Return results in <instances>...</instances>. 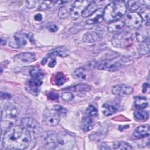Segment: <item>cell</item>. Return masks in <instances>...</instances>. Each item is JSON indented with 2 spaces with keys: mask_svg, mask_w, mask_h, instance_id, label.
I'll return each mask as SVG.
<instances>
[{
  "mask_svg": "<svg viewBox=\"0 0 150 150\" xmlns=\"http://www.w3.org/2000/svg\"><path fill=\"white\" fill-rule=\"evenodd\" d=\"M56 148L61 149H70L75 145V138L63 131H59L56 133Z\"/></svg>",
  "mask_w": 150,
  "mask_h": 150,
  "instance_id": "5b68a950",
  "label": "cell"
},
{
  "mask_svg": "<svg viewBox=\"0 0 150 150\" xmlns=\"http://www.w3.org/2000/svg\"><path fill=\"white\" fill-rule=\"evenodd\" d=\"M47 59H48V57H45V58L42 60V62H41L42 64H43V65L45 64L46 63V62H47Z\"/></svg>",
  "mask_w": 150,
  "mask_h": 150,
  "instance_id": "bcb514c9",
  "label": "cell"
},
{
  "mask_svg": "<svg viewBox=\"0 0 150 150\" xmlns=\"http://www.w3.org/2000/svg\"><path fill=\"white\" fill-rule=\"evenodd\" d=\"M103 20V9L99 8L90 16L89 18L86 21V23L87 25H97L102 22Z\"/></svg>",
  "mask_w": 150,
  "mask_h": 150,
  "instance_id": "9a60e30c",
  "label": "cell"
},
{
  "mask_svg": "<svg viewBox=\"0 0 150 150\" xmlns=\"http://www.w3.org/2000/svg\"><path fill=\"white\" fill-rule=\"evenodd\" d=\"M114 149H132V146L127 142L125 141H118L114 143L112 145Z\"/></svg>",
  "mask_w": 150,
  "mask_h": 150,
  "instance_id": "f1b7e54d",
  "label": "cell"
},
{
  "mask_svg": "<svg viewBox=\"0 0 150 150\" xmlns=\"http://www.w3.org/2000/svg\"><path fill=\"white\" fill-rule=\"evenodd\" d=\"M118 107L113 104L105 103L102 105V112L103 114L106 116H110L114 114L118 111Z\"/></svg>",
  "mask_w": 150,
  "mask_h": 150,
  "instance_id": "ffe728a7",
  "label": "cell"
},
{
  "mask_svg": "<svg viewBox=\"0 0 150 150\" xmlns=\"http://www.w3.org/2000/svg\"><path fill=\"white\" fill-rule=\"evenodd\" d=\"M65 90L72 91H88L90 90V87L86 84H77L67 87Z\"/></svg>",
  "mask_w": 150,
  "mask_h": 150,
  "instance_id": "cb8c5ba5",
  "label": "cell"
},
{
  "mask_svg": "<svg viewBox=\"0 0 150 150\" xmlns=\"http://www.w3.org/2000/svg\"><path fill=\"white\" fill-rule=\"evenodd\" d=\"M127 9V3L124 1H111L103 9L104 20L107 22L117 21L124 15Z\"/></svg>",
  "mask_w": 150,
  "mask_h": 150,
  "instance_id": "7a4b0ae2",
  "label": "cell"
},
{
  "mask_svg": "<svg viewBox=\"0 0 150 150\" xmlns=\"http://www.w3.org/2000/svg\"><path fill=\"white\" fill-rule=\"evenodd\" d=\"M134 104L137 108L142 110L148 106V101L146 98L141 96H137L134 98Z\"/></svg>",
  "mask_w": 150,
  "mask_h": 150,
  "instance_id": "484cf974",
  "label": "cell"
},
{
  "mask_svg": "<svg viewBox=\"0 0 150 150\" xmlns=\"http://www.w3.org/2000/svg\"><path fill=\"white\" fill-rule=\"evenodd\" d=\"M98 5L96 2L91 1V2L88 5V6L85 9L84 11L82 13V16L87 18L91 15L98 9Z\"/></svg>",
  "mask_w": 150,
  "mask_h": 150,
  "instance_id": "44dd1931",
  "label": "cell"
},
{
  "mask_svg": "<svg viewBox=\"0 0 150 150\" xmlns=\"http://www.w3.org/2000/svg\"><path fill=\"white\" fill-rule=\"evenodd\" d=\"M70 52L69 50L63 46H60L57 47L56 48H54L52 49L49 53V56H59L62 57H67L69 55Z\"/></svg>",
  "mask_w": 150,
  "mask_h": 150,
  "instance_id": "e0dca14e",
  "label": "cell"
},
{
  "mask_svg": "<svg viewBox=\"0 0 150 150\" xmlns=\"http://www.w3.org/2000/svg\"><path fill=\"white\" fill-rule=\"evenodd\" d=\"M91 2L89 1L79 0L74 2L70 8V16L73 19H78L84 11L86 7Z\"/></svg>",
  "mask_w": 150,
  "mask_h": 150,
  "instance_id": "52a82bcc",
  "label": "cell"
},
{
  "mask_svg": "<svg viewBox=\"0 0 150 150\" xmlns=\"http://www.w3.org/2000/svg\"><path fill=\"white\" fill-rule=\"evenodd\" d=\"M5 43H6V42L5 41H3V39H2V38H1V45H5Z\"/></svg>",
  "mask_w": 150,
  "mask_h": 150,
  "instance_id": "7dc6e473",
  "label": "cell"
},
{
  "mask_svg": "<svg viewBox=\"0 0 150 150\" xmlns=\"http://www.w3.org/2000/svg\"><path fill=\"white\" fill-rule=\"evenodd\" d=\"M148 88H149V84L148 83H144L142 86V92L146 93Z\"/></svg>",
  "mask_w": 150,
  "mask_h": 150,
  "instance_id": "f6af8a7d",
  "label": "cell"
},
{
  "mask_svg": "<svg viewBox=\"0 0 150 150\" xmlns=\"http://www.w3.org/2000/svg\"><path fill=\"white\" fill-rule=\"evenodd\" d=\"M143 1H131L127 2V8L128 7L129 9L131 11V12H134V11L138 9L141 7L142 5H144Z\"/></svg>",
  "mask_w": 150,
  "mask_h": 150,
  "instance_id": "f546056e",
  "label": "cell"
},
{
  "mask_svg": "<svg viewBox=\"0 0 150 150\" xmlns=\"http://www.w3.org/2000/svg\"><path fill=\"white\" fill-rule=\"evenodd\" d=\"M94 67L97 69L108 71H116L124 67V64L120 61L105 60L97 61L94 63Z\"/></svg>",
  "mask_w": 150,
  "mask_h": 150,
  "instance_id": "8992f818",
  "label": "cell"
},
{
  "mask_svg": "<svg viewBox=\"0 0 150 150\" xmlns=\"http://www.w3.org/2000/svg\"><path fill=\"white\" fill-rule=\"evenodd\" d=\"M134 115L136 119H138L139 120H146L149 117V114L147 111L141 110L135 111Z\"/></svg>",
  "mask_w": 150,
  "mask_h": 150,
  "instance_id": "4dcf8cb0",
  "label": "cell"
},
{
  "mask_svg": "<svg viewBox=\"0 0 150 150\" xmlns=\"http://www.w3.org/2000/svg\"><path fill=\"white\" fill-rule=\"evenodd\" d=\"M53 110H54L60 115H64L67 114V110L64 107L59 105H54Z\"/></svg>",
  "mask_w": 150,
  "mask_h": 150,
  "instance_id": "74e56055",
  "label": "cell"
},
{
  "mask_svg": "<svg viewBox=\"0 0 150 150\" xmlns=\"http://www.w3.org/2000/svg\"><path fill=\"white\" fill-rule=\"evenodd\" d=\"M73 76L74 78L79 80H85L86 79L87 73L86 70L84 67H80L76 69L73 74Z\"/></svg>",
  "mask_w": 150,
  "mask_h": 150,
  "instance_id": "83f0119b",
  "label": "cell"
},
{
  "mask_svg": "<svg viewBox=\"0 0 150 150\" xmlns=\"http://www.w3.org/2000/svg\"><path fill=\"white\" fill-rule=\"evenodd\" d=\"M38 1H26V6L28 8H34L37 4H38Z\"/></svg>",
  "mask_w": 150,
  "mask_h": 150,
  "instance_id": "f35d334b",
  "label": "cell"
},
{
  "mask_svg": "<svg viewBox=\"0 0 150 150\" xmlns=\"http://www.w3.org/2000/svg\"><path fill=\"white\" fill-rule=\"evenodd\" d=\"M99 38L98 34L94 31H89L85 33L83 38V40L85 43H93Z\"/></svg>",
  "mask_w": 150,
  "mask_h": 150,
  "instance_id": "7402d4cb",
  "label": "cell"
},
{
  "mask_svg": "<svg viewBox=\"0 0 150 150\" xmlns=\"http://www.w3.org/2000/svg\"><path fill=\"white\" fill-rule=\"evenodd\" d=\"M11 98V95L6 93H1V98L2 100H6L9 99Z\"/></svg>",
  "mask_w": 150,
  "mask_h": 150,
  "instance_id": "b9f144b4",
  "label": "cell"
},
{
  "mask_svg": "<svg viewBox=\"0 0 150 150\" xmlns=\"http://www.w3.org/2000/svg\"><path fill=\"white\" fill-rule=\"evenodd\" d=\"M150 129L148 125H142L138 126L134 132V135L138 139H142L149 135Z\"/></svg>",
  "mask_w": 150,
  "mask_h": 150,
  "instance_id": "2e32d148",
  "label": "cell"
},
{
  "mask_svg": "<svg viewBox=\"0 0 150 150\" xmlns=\"http://www.w3.org/2000/svg\"><path fill=\"white\" fill-rule=\"evenodd\" d=\"M134 92V88L130 86L120 84L112 87V93L114 95L119 96H127Z\"/></svg>",
  "mask_w": 150,
  "mask_h": 150,
  "instance_id": "4fadbf2b",
  "label": "cell"
},
{
  "mask_svg": "<svg viewBox=\"0 0 150 150\" xmlns=\"http://www.w3.org/2000/svg\"><path fill=\"white\" fill-rule=\"evenodd\" d=\"M148 30L144 26H139L135 32L136 39L138 42H142L148 38Z\"/></svg>",
  "mask_w": 150,
  "mask_h": 150,
  "instance_id": "d6986e66",
  "label": "cell"
},
{
  "mask_svg": "<svg viewBox=\"0 0 150 150\" xmlns=\"http://www.w3.org/2000/svg\"><path fill=\"white\" fill-rule=\"evenodd\" d=\"M60 115L54 110L46 109L43 114L44 123L50 127L56 126L60 122Z\"/></svg>",
  "mask_w": 150,
  "mask_h": 150,
  "instance_id": "9c48e42d",
  "label": "cell"
},
{
  "mask_svg": "<svg viewBox=\"0 0 150 150\" xmlns=\"http://www.w3.org/2000/svg\"><path fill=\"white\" fill-rule=\"evenodd\" d=\"M66 81V78L62 72H58L55 77L54 82L57 86H60L63 84Z\"/></svg>",
  "mask_w": 150,
  "mask_h": 150,
  "instance_id": "836d02e7",
  "label": "cell"
},
{
  "mask_svg": "<svg viewBox=\"0 0 150 150\" xmlns=\"http://www.w3.org/2000/svg\"><path fill=\"white\" fill-rule=\"evenodd\" d=\"M142 22V19L138 13L131 12L127 14L124 23L130 28L137 29L141 26Z\"/></svg>",
  "mask_w": 150,
  "mask_h": 150,
  "instance_id": "30bf717a",
  "label": "cell"
},
{
  "mask_svg": "<svg viewBox=\"0 0 150 150\" xmlns=\"http://www.w3.org/2000/svg\"><path fill=\"white\" fill-rule=\"evenodd\" d=\"M19 111L16 106L12 103L5 104L1 110V128L8 129L15 123Z\"/></svg>",
  "mask_w": 150,
  "mask_h": 150,
  "instance_id": "3957f363",
  "label": "cell"
},
{
  "mask_svg": "<svg viewBox=\"0 0 150 150\" xmlns=\"http://www.w3.org/2000/svg\"><path fill=\"white\" fill-rule=\"evenodd\" d=\"M73 94L70 92L63 93L61 95V98L65 102H69L73 98Z\"/></svg>",
  "mask_w": 150,
  "mask_h": 150,
  "instance_id": "8d00e7d4",
  "label": "cell"
},
{
  "mask_svg": "<svg viewBox=\"0 0 150 150\" xmlns=\"http://www.w3.org/2000/svg\"><path fill=\"white\" fill-rule=\"evenodd\" d=\"M54 2L53 1H42V2L39 5V9L40 11L47 10L51 7L52 4Z\"/></svg>",
  "mask_w": 150,
  "mask_h": 150,
  "instance_id": "e575fe53",
  "label": "cell"
},
{
  "mask_svg": "<svg viewBox=\"0 0 150 150\" xmlns=\"http://www.w3.org/2000/svg\"><path fill=\"white\" fill-rule=\"evenodd\" d=\"M149 14H150V11H149V6L145 5L144 6L141 7L139 15L141 17L142 21L146 22V25L147 26L149 25Z\"/></svg>",
  "mask_w": 150,
  "mask_h": 150,
  "instance_id": "d4e9b609",
  "label": "cell"
},
{
  "mask_svg": "<svg viewBox=\"0 0 150 150\" xmlns=\"http://www.w3.org/2000/svg\"><path fill=\"white\" fill-rule=\"evenodd\" d=\"M30 75L32 78H39L42 79L44 76L43 71L38 67H34L30 70Z\"/></svg>",
  "mask_w": 150,
  "mask_h": 150,
  "instance_id": "d6a6232c",
  "label": "cell"
},
{
  "mask_svg": "<svg viewBox=\"0 0 150 150\" xmlns=\"http://www.w3.org/2000/svg\"><path fill=\"white\" fill-rule=\"evenodd\" d=\"M125 25L124 22L121 20H117L110 22L107 26V30L110 33H115L121 30Z\"/></svg>",
  "mask_w": 150,
  "mask_h": 150,
  "instance_id": "ac0fdd59",
  "label": "cell"
},
{
  "mask_svg": "<svg viewBox=\"0 0 150 150\" xmlns=\"http://www.w3.org/2000/svg\"><path fill=\"white\" fill-rule=\"evenodd\" d=\"M70 9H69L67 7L65 6H61L58 11V16L61 19L67 18L70 15Z\"/></svg>",
  "mask_w": 150,
  "mask_h": 150,
  "instance_id": "1f68e13d",
  "label": "cell"
},
{
  "mask_svg": "<svg viewBox=\"0 0 150 150\" xmlns=\"http://www.w3.org/2000/svg\"><path fill=\"white\" fill-rule=\"evenodd\" d=\"M42 15L40 14V13H38V14H36L34 16V19L37 21H40L42 20Z\"/></svg>",
  "mask_w": 150,
  "mask_h": 150,
  "instance_id": "ee69618b",
  "label": "cell"
},
{
  "mask_svg": "<svg viewBox=\"0 0 150 150\" xmlns=\"http://www.w3.org/2000/svg\"><path fill=\"white\" fill-rule=\"evenodd\" d=\"M81 129L86 132L89 131L93 129V121L90 117H86L82 119L81 123Z\"/></svg>",
  "mask_w": 150,
  "mask_h": 150,
  "instance_id": "603a6c76",
  "label": "cell"
},
{
  "mask_svg": "<svg viewBox=\"0 0 150 150\" xmlns=\"http://www.w3.org/2000/svg\"><path fill=\"white\" fill-rule=\"evenodd\" d=\"M26 43V35L22 32H18L10 39L9 45L12 48L18 49L24 46Z\"/></svg>",
  "mask_w": 150,
  "mask_h": 150,
  "instance_id": "7c38bea8",
  "label": "cell"
},
{
  "mask_svg": "<svg viewBox=\"0 0 150 150\" xmlns=\"http://www.w3.org/2000/svg\"><path fill=\"white\" fill-rule=\"evenodd\" d=\"M138 53L141 55H145L149 52V40L148 38L146 40L141 43L138 47Z\"/></svg>",
  "mask_w": 150,
  "mask_h": 150,
  "instance_id": "4316f807",
  "label": "cell"
},
{
  "mask_svg": "<svg viewBox=\"0 0 150 150\" xmlns=\"http://www.w3.org/2000/svg\"><path fill=\"white\" fill-rule=\"evenodd\" d=\"M21 125L30 133L39 134L42 131L39 123L31 117L23 118L21 121Z\"/></svg>",
  "mask_w": 150,
  "mask_h": 150,
  "instance_id": "ba28073f",
  "label": "cell"
},
{
  "mask_svg": "<svg viewBox=\"0 0 150 150\" xmlns=\"http://www.w3.org/2000/svg\"><path fill=\"white\" fill-rule=\"evenodd\" d=\"M49 31L52 32H55L58 30V27L54 24H50L47 26Z\"/></svg>",
  "mask_w": 150,
  "mask_h": 150,
  "instance_id": "60d3db41",
  "label": "cell"
},
{
  "mask_svg": "<svg viewBox=\"0 0 150 150\" xmlns=\"http://www.w3.org/2000/svg\"><path fill=\"white\" fill-rule=\"evenodd\" d=\"M42 140L44 146L46 149H55L57 147L56 133L52 131H46L42 134Z\"/></svg>",
  "mask_w": 150,
  "mask_h": 150,
  "instance_id": "8fae6325",
  "label": "cell"
},
{
  "mask_svg": "<svg viewBox=\"0 0 150 150\" xmlns=\"http://www.w3.org/2000/svg\"><path fill=\"white\" fill-rule=\"evenodd\" d=\"M56 64V60L55 58H53V59H52V60L49 63L48 66L49 67H54V66Z\"/></svg>",
  "mask_w": 150,
  "mask_h": 150,
  "instance_id": "7bdbcfd3",
  "label": "cell"
},
{
  "mask_svg": "<svg viewBox=\"0 0 150 150\" xmlns=\"http://www.w3.org/2000/svg\"><path fill=\"white\" fill-rule=\"evenodd\" d=\"M13 60L22 63H30L36 60V54L33 52H23L15 55Z\"/></svg>",
  "mask_w": 150,
  "mask_h": 150,
  "instance_id": "5bb4252c",
  "label": "cell"
},
{
  "mask_svg": "<svg viewBox=\"0 0 150 150\" xmlns=\"http://www.w3.org/2000/svg\"><path fill=\"white\" fill-rule=\"evenodd\" d=\"M30 142V132L20 125H13L6 130L2 144L6 149H25Z\"/></svg>",
  "mask_w": 150,
  "mask_h": 150,
  "instance_id": "6da1fadb",
  "label": "cell"
},
{
  "mask_svg": "<svg viewBox=\"0 0 150 150\" xmlns=\"http://www.w3.org/2000/svg\"><path fill=\"white\" fill-rule=\"evenodd\" d=\"M47 97H48L49 99H50L51 100H56L59 98V95H58V94H57L56 93L50 92V93H48Z\"/></svg>",
  "mask_w": 150,
  "mask_h": 150,
  "instance_id": "ab89813d",
  "label": "cell"
},
{
  "mask_svg": "<svg viewBox=\"0 0 150 150\" xmlns=\"http://www.w3.org/2000/svg\"><path fill=\"white\" fill-rule=\"evenodd\" d=\"M132 34L128 31L120 32L114 36L112 39V45L120 49H124L131 46L133 43Z\"/></svg>",
  "mask_w": 150,
  "mask_h": 150,
  "instance_id": "277c9868",
  "label": "cell"
},
{
  "mask_svg": "<svg viewBox=\"0 0 150 150\" xmlns=\"http://www.w3.org/2000/svg\"><path fill=\"white\" fill-rule=\"evenodd\" d=\"M86 114L89 117L94 116L97 114V110L94 105H90L86 109Z\"/></svg>",
  "mask_w": 150,
  "mask_h": 150,
  "instance_id": "d590c367",
  "label": "cell"
}]
</instances>
